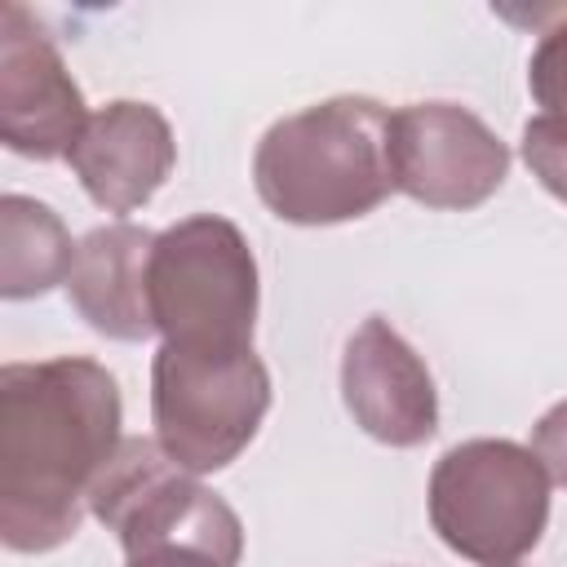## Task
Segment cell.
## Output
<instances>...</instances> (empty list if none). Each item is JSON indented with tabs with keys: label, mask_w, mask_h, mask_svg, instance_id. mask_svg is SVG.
I'll list each match as a JSON object with an SVG mask.
<instances>
[{
	"label": "cell",
	"mask_w": 567,
	"mask_h": 567,
	"mask_svg": "<svg viewBox=\"0 0 567 567\" xmlns=\"http://www.w3.org/2000/svg\"><path fill=\"white\" fill-rule=\"evenodd\" d=\"M124 403L97 359L0 368V540L49 554L80 532L97 474L120 452Z\"/></svg>",
	"instance_id": "obj_1"
},
{
	"label": "cell",
	"mask_w": 567,
	"mask_h": 567,
	"mask_svg": "<svg viewBox=\"0 0 567 567\" xmlns=\"http://www.w3.org/2000/svg\"><path fill=\"white\" fill-rule=\"evenodd\" d=\"M261 204L292 226L368 217L390 190V111L377 97H328L275 120L252 155Z\"/></svg>",
	"instance_id": "obj_2"
},
{
	"label": "cell",
	"mask_w": 567,
	"mask_h": 567,
	"mask_svg": "<svg viewBox=\"0 0 567 567\" xmlns=\"http://www.w3.org/2000/svg\"><path fill=\"white\" fill-rule=\"evenodd\" d=\"M270 412V372L252 346L164 341L151 363L155 443L186 474L226 470Z\"/></svg>",
	"instance_id": "obj_3"
},
{
	"label": "cell",
	"mask_w": 567,
	"mask_h": 567,
	"mask_svg": "<svg viewBox=\"0 0 567 567\" xmlns=\"http://www.w3.org/2000/svg\"><path fill=\"white\" fill-rule=\"evenodd\" d=\"M425 509L452 554L478 567H514L545 536L549 474L514 439H465L434 461Z\"/></svg>",
	"instance_id": "obj_4"
},
{
	"label": "cell",
	"mask_w": 567,
	"mask_h": 567,
	"mask_svg": "<svg viewBox=\"0 0 567 567\" xmlns=\"http://www.w3.org/2000/svg\"><path fill=\"white\" fill-rule=\"evenodd\" d=\"M151 319L164 341L182 346H252L257 328V257L244 230L217 213H195L155 235Z\"/></svg>",
	"instance_id": "obj_5"
},
{
	"label": "cell",
	"mask_w": 567,
	"mask_h": 567,
	"mask_svg": "<svg viewBox=\"0 0 567 567\" xmlns=\"http://www.w3.org/2000/svg\"><path fill=\"white\" fill-rule=\"evenodd\" d=\"M89 514L106 523V532H115L124 558L195 549L217 558L221 567H239L244 554L239 514L195 474L173 465L155 439L120 443L89 492Z\"/></svg>",
	"instance_id": "obj_6"
},
{
	"label": "cell",
	"mask_w": 567,
	"mask_h": 567,
	"mask_svg": "<svg viewBox=\"0 0 567 567\" xmlns=\"http://www.w3.org/2000/svg\"><path fill=\"white\" fill-rule=\"evenodd\" d=\"M390 173L408 199L465 213L501 190L509 146L456 102H412L390 111Z\"/></svg>",
	"instance_id": "obj_7"
},
{
	"label": "cell",
	"mask_w": 567,
	"mask_h": 567,
	"mask_svg": "<svg viewBox=\"0 0 567 567\" xmlns=\"http://www.w3.org/2000/svg\"><path fill=\"white\" fill-rule=\"evenodd\" d=\"M89 124L84 93L31 9H0V142L22 159H66Z\"/></svg>",
	"instance_id": "obj_8"
},
{
	"label": "cell",
	"mask_w": 567,
	"mask_h": 567,
	"mask_svg": "<svg viewBox=\"0 0 567 567\" xmlns=\"http://www.w3.org/2000/svg\"><path fill=\"white\" fill-rule=\"evenodd\" d=\"M341 399L354 425L385 447H421L439 430L434 377L381 315H368L346 341Z\"/></svg>",
	"instance_id": "obj_9"
},
{
	"label": "cell",
	"mask_w": 567,
	"mask_h": 567,
	"mask_svg": "<svg viewBox=\"0 0 567 567\" xmlns=\"http://www.w3.org/2000/svg\"><path fill=\"white\" fill-rule=\"evenodd\" d=\"M66 164L75 168L84 195L97 208L124 217L168 182L177 164V142L168 120L151 102L120 97L89 115Z\"/></svg>",
	"instance_id": "obj_10"
},
{
	"label": "cell",
	"mask_w": 567,
	"mask_h": 567,
	"mask_svg": "<svg viewBox=\"0 0 567 567\" xmlns=\"http://www.w3.org/2000/svg\"><path fill=\"white\" fill-rule=\"evenodd\" d=\"M151 248H155V230L133 221H111L80 239L66 297L93 332L111 341L155 337L151 292H146Z\"/></svg>",
	"instance_id": "obj_11"
},
{
	"label": "cell",
	"mask_w": 567,
	"mask_h": 567,
	"mask_svg": "<svg viewBox=\"0 0 567 567\" xmlns=\"http://www.w3.org/2000/svg\"><path fill=\"white\" fill-rule=\"evenodd\" d=\"M75 248L62 217L31 199V195H4L0 199V297L27 301L44 297L49 288H66Z\"/></svg>",
	"instance_id": "obj_12"
},
{
	"label": "cell",
	"mask_w": 567,
	"mask_h": 567,
	"mask_svg": "<svg viewBox=\"0 0 567 567\" xmlns=\"http://www.w3.org/2000/svg\"><path fill=\"white\" fill-rule=\"evenodd\" d=\"M523 164L554 199L567 204V120H554V115L527 120L523 124Z\"/></svg>",
	"instance_id": "obj_13"
},
{
	"label": "cell",
	"mask_w": 567,
	"mask_h": 567,
	"mask_svg": "<svg viewBox=\"0 0 567 567\" xmlns=\"http://www.w3.org/2000/svg\"><path fill=\"white\" fill-rule=\"evenodd\" d=\"M527 89H532L536 106H545L540 115L567 120V22L549 27V31L540 35V44L532 49Z\"/></svg>",
	"instance_id": "obj_14"
},
{
	"label": "cell",
	"mask_w": 567,
	"mask_h": 567,
	"mask_svg": "<svg viewBox=\"0 0 567 567\" xmlns=\"http://www.w3.org/2000/svg\"><path fill=\"white\" fill-rule=\"evenodd\" d=\"M532 452L540 456L549 483L567 487V399L554 403V408L536 421V430H532Z\"/></svg>",
	"instance_id": "obj_15"
},
{
	"label": "cell",
	"mask_w": 567,
	"mask_h": 567,
	"mask_svg": "<svg viewBox=\"0 0 567 567\" xmlns=\"http://www.w3.org/2000/svg\"><path fill=\"white\" fill-rule=\"evenodd\" d=\"M124 567H221V563L195 549H159V554H137Z\"/></svg>",
	"instance_id": "obj_16"
}]
</instances>
